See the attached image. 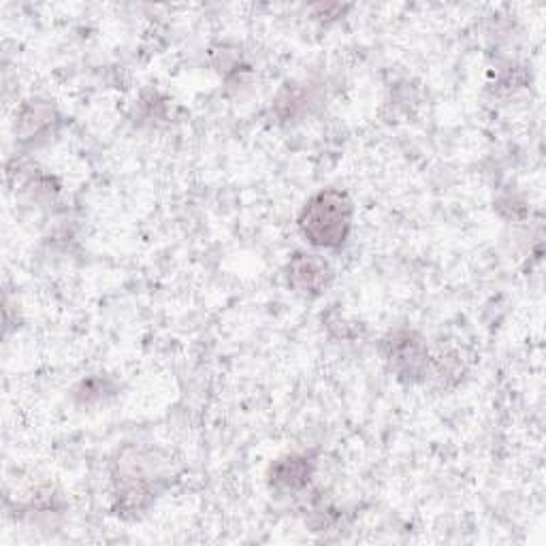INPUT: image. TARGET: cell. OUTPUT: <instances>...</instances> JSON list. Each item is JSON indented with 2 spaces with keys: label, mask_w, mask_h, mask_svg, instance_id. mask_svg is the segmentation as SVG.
<instances>
[{
  "label": "cell",
  "mask_w": 546,
  "mask_h": 546,
  "mask_svg": "<svg viewBox=\"0 0 546 546\" xmlns=\"http://www.w3.org/2000/svg\"><path fill=\"white\" fill-rule=\"evenodd\" d=\"M352 220V203L340 190H323L303 207L299 229L308 242L320 248H337L346 242Z\"/></svg>",
  "instance_id": "obj_1"
},
{
  "label": "cell",
  "mask_w": 546,
  "mask_h": 546,
  "mask_svg": "<svg viewBox=\"0 0 546 546\" xmlns=\"http://www.w3.org/2000/svg\"><path fill=\"white\" fill-rule=\"evenodd\" d=\"M391 363L401 374H419V369L427 363L425 350L419 340H414L412 333L397 335L391 344Z\"/></svg>",
  "instance_id": "obj_3"
},
{
  "label": "cell",
  "mask_w": 546,
  "mask_h": 546,
  "mask_svg": "<svg viewBox=\"0 0 546 546\" xmlns=\"http://www.w3.org/2000/svg\"><path fill=\"white\" fill-rule=\"evenodd\" d=\"M288 282L301 293L318 295L329 286L331 269L314 254H295L288 263Z\"/></svg>",
  "instance_id": "obj_2"
},
{
  "label": "cell",
  "mask_w": 546,
  "mask_h": 546,
  "mask_svg": "<svg viewBox=\"0 0 546 546\" xmlns=\"http://www.w3.org/2000/svg\"><path fill=\"white\" fill-rule=\"evenodd\" d=\"M271 480L276 487L299 489L310 480V463L303 457H286L280 459L271 468Z\"/></svg>",
  "instance_id": "obj_4"
}]
</instances>
